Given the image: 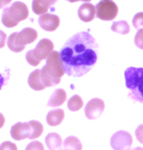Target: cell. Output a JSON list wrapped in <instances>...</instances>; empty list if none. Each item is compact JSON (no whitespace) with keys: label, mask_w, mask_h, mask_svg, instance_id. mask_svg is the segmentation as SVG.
Instances as JSON below:
<instances>
[{"label":"cell","mask_w":143,"mask_h":150,"mask_svg":"<svg viewBox=\"0 0 143 150\" xmlns=\"http://www.w3.org/2000/svg\"><path fill=\"white\" fill-rule=\"evenodd\" d=\"M98 45L90 32H78L62 46L59 55L68 76L81 77L88 73L97 61Z\"/></svg>","instance_id":"1"},{"label":"cell","mask_w":143,"mask_h":150,"mask_svg":"<svg viewBox=\"0 0 143 150\" xmlns=\"http://www.w3.org/2000/svg\"><path fill=\"white\" fill-rule=\"evenodd\" d=\"M46 61V64L41 69L42 82L46 87L58 85L65 73L59 52L53 51Z\"/></svg>","instance_id":"2"},{"label":"cell","mask_w":143,"mask_h":150,"mask_svg":"<svg viewBox=\"0 0 143 150\" xmlns=\"http://www.w3.org/2000/svg\"><path fill=\"white\" fill-rule=\"evenodd\" d=\"M43 133V125L40 122L32 121L22 123L19 122L11 128V137L15 140H22L25 139H34L39 137Z\"/></svg>","instance_id":"3"},{"label":"cell","mask_w":143,"mask_h":150,"mask_svg":"<svg viewBox=\"0 0 143 150\" xmlns=\"http://www.w3.org/2000/svg\"><path fill=\"white\" fill-rule=\"evenodd\" d=\"M38 37L37 31L34 28H25L20 32H14L8 37L7 46L15 53H20L25 50L27 44L33 43Z\"/></svg>","instance_id":"4"},{"label":"cell","mask_w":143,"mask_h":150,"mask_svg":"<svg viewBox=\"0 0 143 150\" xmlns=\"http://www.w3.org/2000/svg\"><path fill=\"white\" fill-rule=\"evenodd\" d=\"M28 17V9L25 3L14 2L9 8H5L2 13V23L6 28H14L20 21H25Z\"/></svg>","instance_id":"5"},{"label":"cell","mask_w":143,"mask_h":150,"mask_svg":"<svg viewBox=\"0 0 143 150\" xmlns=\"http://www.w3.org/2000/svg\"><path fill=\"white\" fill-rule=\"evenodd\" d=\"M54 51V44L50 39L44 38L40 40L35 49L30 50L26 53L25 59L26 62L32 67H37L40 64L41 61L43 59H47L48 57L51 55Z\"/></svg>","instance_id":"6"},{"label":"cell","mask_w":143,"mask_h":150,"mask_svg":"<svg viewBox=\"0 0 143 150\" xmlns=\"http://www.w3.org/2000/svg\"><path fill=\"white\" fill-rule=\"evenodd\" d=\"M118 7L112 0H101L95 6V15L102 21H112L117 17Z\"/></svg>","instance_id":"7"},{"label":"cell","mask_w":143,"mask_h":150,"mask_svg":"<svg viewBox=\"0 0 143 150\" xmlns=\"http://www.w3.org/2000/svg\"><path fill=\"white\" fill-rule=\"evenodd\" d=\"M132 144V137L127 131H118L110 139L113 150H130Z\"/></svg>","instance_id":"8"},{"label":"cell","mask_w":143,"mask_h":150,"mask_svg":"<svg viewBox=\"0 0 143 150\" xmlns=\"http://www.w3.org/2000/svg\"><path fill=\"white\" fill-rule=\"evenodd\" d=\"M125 81L127 88L132 91L143 81V67H129L125 71Z\"/></svg>","instance_id":"9"},{"label":"cell","mask_w":143,"mask_h":150,"mask_svg":"<svg viewBox=\"0 0 143 150\" xmlns=\"http://www.w3.org/2000/svg\"><path fill=\"white\" fill-rule=\"evenodd\" d=\"M104 101L100 98H92L85 106V115L88 119L94 120L98 118L104 111Z\"/></svg>","instance_id":"10"},{"label":"cell","mask_w":143,"mask_h":150,"mask_svg":"<svg viewBox=\"0 0 143 150\" xmlns=\"http://www.w3.org/2000/svg\"><path fill=\"white\" fill-rule=\"evenodd\" d=\"M39 25L46 31H55L59 25V18L56 15L44 14L38 20Z\"/></svg>","instance_id":"11"},{"label":"cell","mask_w":143,"mask_h":150,"mask_svg":"<svg viewBox=\"0 0 143 150\" xmlns=\"http://www.w3.org/2000/svg\"><path fill=\"white\" fill-rule=\"evenodd\" d=\"M78 17L85 23L92 22L95 17V7L91 3H84L78 9Z\"/></svg>","instance_id":"12"},{"label":"cell","mask_w":143,"mask_h":150,"mask_svg":"<svg viewBox=\"0 0 143 150\" xmlns=\"http://www.w3.org/2000/svg\"><path fill=\"white\" fill-rule=\"evenodd\" d=\"M27 82L29 87L34 91H42L46 88V86L42 82V78H41V69H36L33 72H31L28 76Z\"/></svg>","instance_id":"13"},{"label":"cell","mask_w":143,"mask_h":150,"mask_svg":"<svg viewBox=\"0 0 143 150\" xmlns=\"http://www.w3.org/2000/svg\"><path fill=\"white\" fill-rule=\"evenodd\" d=\"M58 0H33L32 11L36 15H44L49 10L50 6L54 5Z\"/></svg>","instance_id":"14"},{"label":"cell","mask_w":143,"mask_h":150,"mask_svg":"<svg viewBox=\"0 0 143 150\" xmlns=\"http://www.w3.org/2000/svg\"><path fill=\"white\" fill-rule=\"evenodd\" d=\"M66 100V93L64 90L58 89L53 93L51 98L48 100V106L58 107L61 106L64 101Z\"/></svg>","instance_id":"15"},{"label":"cell","mask_w":143,"mask_h":150,"mask_svg":"<svg viewBox=\"0 0 143 150\" xmlns=\"http://www.w3.org/2000/svg\"><path fill=\"white\" fill-rule=\"evenodd\" d=\"M45 142L49 150H56L61 148V145H63L61 136L56 133L48 134L45 137Z\"/></svg>","instance_id":"16"},{"label":"cell","mask_w":143,"mask_h":150,"mask_svg":"<svg viewBox=\"0 0 143 150\" xmlns=\"http://www.w3.org/2000/svg\"><path fill=\"white\" fill-rule=\"evenodd\" d=\"M64 119V111L62 109H55L47 114V123L52 127L58 126Z\"/></svg>","instance_id":"17"},{"label":"cell","mask_w":143,"mask_h":150,"mask_svg":"<svg viewBox=\"0 0 143 150\" xmlns=\"http://www.w3.org/2000/svg\"><path fill=\"white\" fill-rule=\"evenodd\" d=\"M63 147L67 150H82V143L76 137H68L64 139Z\"/></svg>","instance_id":"18"},{"label":"cell","mask_w":143,"mask_h":150,"mask_svg":"<svg viewBox=\"0 0 143 150\" xmlns=\"http://www.w3.org/2000/svg\"><path fill=\"white\" fill-rule=\"evenodd\" d=\"M83 104L84 103H83V100L81 98V97L78 95H75L68 100L67 107L71 111H78V110H80L83 107Z\"/></svg>","instance_id":"19"},{"label":"cell","mask_w":143,"mask_h":150,"mask_svg":"<svg viewBox=\"0 0 143 150\" xmlns=\"http://www.w3.org/2000/svg\"><path fill=\"white\" fill-rule=\"evenodd\" d=\"M111 29L114 32H117V33L127 34L130 32V25L126 21H119V22L113 23Z\"/></svg>","instance_id":"20"},{"label":"cell","mask_w":143,"mask_h":150,"mask_svg":"<svg viewBox=\"0 0 143 150\" xmlns=\"http://www.w3.org/2000/svg\"><path fill=\"white\" fill-rule=\"evenodd\" d=\"M129 98L143 104V81L139 83V85L135 89L132 90L129 93Z\"/></svg>","instance_id":"21"},{"label":"cell","mask_w":143,"mask_h":150,"mask_svg":"<svg viewBox=\"0 0 143 150\" xmlns=\"http://www.w3.org/2000/svg\"><path fill=\"white\" fill-rule=\"evenodd\" d=\"M132 25L136 29H143V12L135 15L132 19Z\"/></svg>","instance_id":"22"},{"label":"cell","mask_w":143,"mask_h":150,"mask_svg":"<svg viewBox=\"0 0 143 150\" xmlns=\"http://www.w3.org/2000/svg\"><path fill=\"white\" fill-rule=\"evenodd\" d=\"M135 43L139 49L143 50V29H139L135 37Z\"/></svg>","instance_id":"23"},{"label":"cell","mask_w":143,"mask_h":150,"mask_svg":"<svg viewBox=\"0 0 143 150\" xmlns=\"http://www.w3.org/2000/svg\"><path fill=\"white\" fill-rule=\"evenodd\" d=\"M25 150H44V146L40 142H32L27 144Z\"/></svg>","instance_id":"24"},{"label":"cell","mask_w":143,"mask_h":150,"mask_svg":"<svg viewBox=\"0 0 143 150\" xmlns=\"http://www.w3.org/2000/svg\"><path fill=\"white\" fill-rule=\"evenodd\" d=\"M0 150H18V147L13 142H4L0 144Z\"/></svg>","instance_id":"25"},{"label":"cell","mask_w":143,"mask_h":150,"mask_svg":"<svg viewBox=\"0 0 143 150\" xmlns=\"http://www.w3.org/2000/svg\"><path fill=\"white\" fill-rule=\"evenodd\" d=\"M135 137L139 142L143 144V124L139 125L135 130Z\"/></svg>","instance_id":"26"},{"label":"cell","mask_w":143,"mask_h":150,"mask_svg":"<svg viewBox=\"0 0 143 150\" xmlns=\"http://www.w3.org/2000/svg\"><path fill=\"white\" fill-rule=\"evenodd\" d=\"M6 44V33L4 31L0 30V49L3 48Z\"/></svg>","instance_id":"27"},{"label":"cell","mask_w":143,"mask_h":150,"mask_svg":"<svg viewBox=\"0 0 143 150\" xmlns=\"http://www.w3.org/2000/svg\"><path fill=\"white\" fill-rule=\"evenodd\" d=\"M12 0H0V9L5 8L8 4H10Z\"/></svg>","instance_id":"28"},{"label":"cell","mask_w":143,"mask_h":150,"mask_svg":"<svg viewBox=\"0 0 143 150\" xmlns=\"http://www.w3.org/2000/svg\"><path fill=\"white\" fill-rule=\"evenodd\" d=\"M5 82H6V78L3 76V75L0 73V90H1V88H2V86L4 85L5 84Z\"/></svg>","instance_id":"29"},{"label":"cell","mask_w":143,"mask_h":150,"mask_svg":"<svg viewBox=\"0 0 143 150\" xmlns=\"http://www.w3.org/2000/svg\"><path fill=\"white\" fill-rule=\"evenodd\" d=\"M4 123H5V118H4V116H3V114L0 113V129L4 126Z\"/></svg>","instance_id":"30"},{"label":"cell","mask_w":143,"mask_h":150,"mask_svg":"<svg viewBox=\"0 0 143 150\" xmlns=\"http://www.w3.org/2000/svg\"><path fill=\"white\" fill-rule=\"evenodd\" d=\"M69 2H77V1H84V2H90L91 0H67Z\"/></svg>","instance_id":"31"},{"label":"cell","mask_w":143,"mask_h":150,"mask_svg":"<svg viewBox=\"0 0 143 150\" xmlns=\"http://www.w3.org/2000/svg\"><path fill=\"white\" fill-rule=\"evenodd\" d=\"M130 150H143V148L142 147H135V148L130 149Z\"/></svg>","instance_id":"32"},{"label":"cell","mask_w":143,"mask_h":150,"mask_svg":"<svg viewBox=\"0 0 143 150\" xmlns=\"http://www.w3.org/2000/svg\"><path fill=\"white\" fill-rule=\"evenodd\" d=\"M58 150H67V149H65V148L63 147V148H58Z\"/></svg>","instance_id":"33"}]
</instances>
